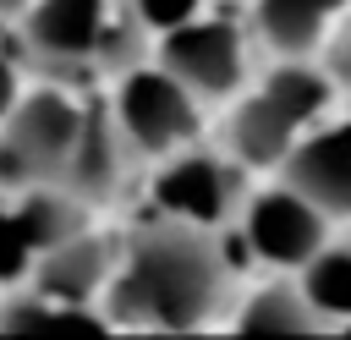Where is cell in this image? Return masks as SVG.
Wrapping results in <instances>:
<instances>
[{
  "mask_svg": "<svg viewBox=\"0 0 351 340\" xmlns=\"http://www.w3.org/2000/svg\"><path fill=\"white\" fill-rule=\"evenodd\" d=\"M236 258L225 230L159 214L121 236V263L104 291V313L115 329L148 335H197L230 313Z\"/></svg>",
  "mask_w": 351,
  "mask_h": 340,
  "instance_id": "1",
  "label": "cell"
},
{
  "mask_svg": "<svg viewBox=\"0 0 351 340\" xmlns=\"http://www.w3.org/2000/svg\"><path fill=\"white\" fill-rule=\"evenodd\" d=\"M22 60L49 82H93L121 77L126 66L154 55V27L132 0H33L16 22Z\"/></svg>",
  "mask_w": 351,
  "mask_h": 340,
  "instance_id": "2",
  "label": "cell"
},
{
  "mask_svg": "<svg viewBox=\"0 0 351 340\" xmlns=\"http://www.w3.org/2000/svg\"><path fill=\"white\" fill-rule=\"evenodd\" d=\"M340 93L346 88L335 82V71L324 60H313V55L274 60L258 88H247L241 99L225 104V148L247 170H280L291 159V148L318 121H329Z\"/></svg>",
  "mask_w": 351,
  "mask_h": 340,
  "instance_id": "3",
  "label": "cell"
},
{
  "mask_svg": "<svg viewBox=\"0 0 351 340\" xmlns=\"http://www.w3.org/2000/svg\"><path fill=\"white\" fill-rule=\"evenodd\" d=\"M110 110H115L126 143L137 148V159H148V165L170 159L176 148L203 143V126H208V104L176 71H165L154 55L126 66L121 77H110Z\"/></svg>",
  "mask_w": 351,
  "mask_h": 340,
  "instance_id": "4",
  "label": "cell"
},
{
  "mask_svg": "<svg viewBox=\"0 0 351 340\" xmlns=\"http://www.w3.org/2000/svg\"><path fill=\"white\" fill-rule=\"evenodd\" d=\"M88 99L71 82H38L22 93V104L0 121V186H33V181H60L66 159L77 148Z\"/></svg>",
  "mask_w": 351,
  "mask_h": 340,
  "instance_id": "5",
  "label": "cell"
},
{
  "mask_svg": "<svg viewBox=\"0 0 351 340\" xmlns=\"http://www.w3.org/2000/svg\"><path fill=\"white\" fill-rule=\"evenodd\" d=\"M252 22L241 16H219V11H197L176 27H165L154 38V60L165 71H176L208 110L230 104L247 93V71H252Z\"/></svg>",
  "mask_w": 351,
  "mask_h": 340,
  "instance_id": "6",
  "label": "cell"
},
{
  "mask_svg": "<svg viewBox=\"0 0 351 340\" xmlns=\"http://www.w3.org/2000/svg\"><path fill=\"white\" fill-rule=\"evenodd\" d=\"M154 208L159 214H176V219H192V225H214V230H230L241 203H247V165L219 143H192V148H176L170 159L154 165Z\"/></svg>",
  "mask_w": 351,
  "mask_h": 340,
  "instance_id": "7",
  "label": "cell"
},
{
  "mask_svg": "<svg viewBox=\"0 0 351 340\" xmlns=\"http://www.w3.org/2000/svg\"><path fill=\"white\" fill-rule=\"evenodd\" d=\"M329 225L335 219L307 192H296L291 181H274V186L247 192V203H241V214H236L230 230L241 236L247 258H258L269 269H302L329 241Z\"/></svg>",
  "mask_w": 351,
  "mask_h": 340,
  "instance_id": "8",
  "label": "cell"
},
{
  "mask_svg": "<svg viewBox=\"0 0 351 340\" xmlns=\"http://www.w3.org/2000/svg\"><path fill=\"white\" fill-rule=\"evenodd\" d=\"M137 165V148L126 143L110 99H88V115H82V132H77V148L66 159V175L60 186H71L82 203L104 208L126 192V170Z\"/></svg>",
  "mask_w": 351,
  "mask_h": 340,
  "instance_id": "9",
  "label": "cell"
},
{
  "mask_svg": "<svg viewBox=\"0 0 351 340\" xmlns=\"http://www.w3.org/2000/svg\"><path fill=\"white\" fill-rule=\"evenodd\" d=\"M280 181L307 192L329 219H351V126L346 121H318L291 159L280 165Z\"/></svg>",
  "mask_w": 351,
  "mask_h": 340,
  "instance_id": "10",
  "label": "cell"
},
{
  "mask_svg": "<svg viewBox=\"0 0 351 340\" xmlns=\"http://www.w3.org/2000/svg\"><path fill=\"white\" fill-rule=\"evenodd\" d=\"M346 11L351 0H252L247 22L269 60H302V55H324Z\"/></svg>",
  "mask_w": 351,
  "mask_h": 340,
  "instance_id": "11",
  "label": "cell"
},
{
  "mask_svg": "<svg viewBox=\"0 0 351 340\" xmlns=\"http://www.w3.org/2000/svg\"><path fill=\"white\" fill-rule=\"evenodd\" d=\"M115 263H121V241L99 236L93 225L77 230L71 241L49 247L33 269L27 285H38L44 296H60V302H99L104 307V291L115 280Z\"/></svg>",
  "mask_w": 351,
  "mask_h": 340,
  "instance_id": "12",
  "label": "cell"
},
{
  "mask_svg": "<svg viewBox=\"0 0 351 340\" xmlns=\"http://www.w3.org/2000/svg\"><path fill=\"white\" fill-rule=\"evenodd\" d=\"M115 329L99 302H60L38 285L0 291V335H99Z\"/></svg>",
  "mask_w": 351,
  "mask_h": 340,
  "instance_id": "13",
  "label": "cell"
},
{
  "mask_svg": "<svg viewBox=\"0 0 351 340\" xmlns=\"http://www.w3.org/2000/svg\"><path fill=\"white\" fill-rule=\"evenodd\" d=\"M225 324H230L236 335H318V329H329L324 313L313 307V296L302 291V280L252 291L241 307H230Z\"/></svg>",
  "mask_w": 351,
  "mask_h": 340,
  "instance_id": "14",
  "label": "cell"
},
{
  "mask_svg": "<svg viewBox=\"0 0 351 340\" xmlns=\"http://www.w3.org/2000/svg\"><path fill=\"white\" fill-rule=\"evenodd\" d=\"M302 291L313 296V307L324 313V324H351V241H324L302 269H296Z\"/></svg>",
  "mask_w": 351,
  "mask_h": 340,
  "instance_id": "15",
  "label": "cell"
},
{
  "mask_svg": "<svg viewBox=\"0 0 351 340\" xmlns=\"http://www.w3.org/2000/svg\"><path fill=\"white\" fill-rule=\"evenodd\" d=\"M38 241H33V230L22 225V214H16V203H11V192H0V291H16V285H27L33 280V269H38Z\"/></svg>",
  "mask_w": 351,
  "mask_h": 340,
  "instance_id": "16",
  "label": "cell"
},
{
  "mask_svg": "<svg viewBox=\"0 0 351 340\" xmlns=\"http://www.w3.org/2000/svg\"><path fill=\"white\" fill-rule=\"evenodd\" d=\"M137 5V16L154 27V38L165 33V27H176V22H186V16H197V11H208L214 0H132Z\"/></svg>",
  "mask_w": 351,
  "mask_h": 340,
  "instance_id": "17",
  "label": "cell"
},
{
  "mask_svg": "<svg viewBox=\"0 0 351 340\" xmlns=\"http://www.w3.org/2000/svg\"><path fill=\"white\" fill-rule=\"evenodd\" d=\"M318 60H324V66L335 71V82L351 93V11L340 16V27L329 33V44H324V55H318Z\"/></svg>",
  "mask_w": 351,
  "mask_h": 340,
  "instance_id": "18",
  "label": "cell"
},
{
  "mask_svg": "<svg viewBox=\"0 0 351 340\" xmlns=\"http://www.w3.org/2000/svg\"><path fill=\"white\" fill-rule=\"evenodd\" d=\"M22 66H27L22 55H5V49H0V121H5V115L22 104V93H27V77H22Z\"/></svg>",
  "mask_w": 351,
  "mask_h": 340,
  "instance_id": "19",
  "label": "cell"
},
{
  "mask_svg": "<svg viewBox=\"0 0 351 340\" xmlns=\"http://www.w3.org/2000/svg\"><path fill=\"white\" fill-rule=\"evenodd\" d=\"M27 5H33V0H0V22H16Z\"/></svg>",
  "mask_w": 351,
  "mask_h": 340,
  "instance_id": "20",
  "label": "cell"
}]
</instances>
